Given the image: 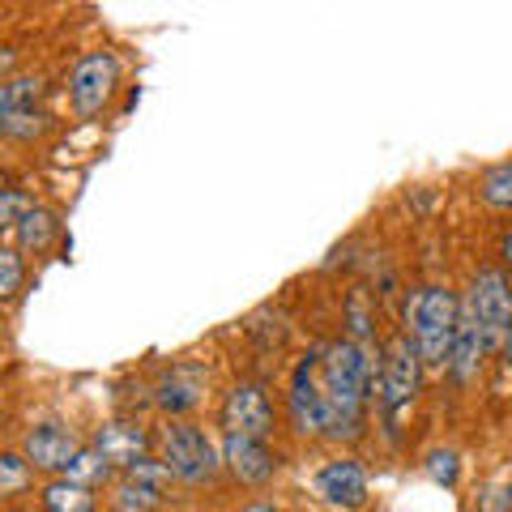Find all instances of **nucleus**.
I'll use <instances>...</instances> for the list:
<instances>
[{"mask_svg": "<svg viewBox=\"0 0 512 512\" xmlns=\"http://www.w3.org/2000/svg\"><path fill=\"white\" fill-rule=\"evenodd\" d=\"M197 393H201V372H188V367H180L167 384H163V402L167 410H188L192 402H197Z\"/></svg>", "mask_w": 512, "mask_h": 512, "instance_id": "nucleus-17", "label": "nucleus"}, {"mask_svg": "<svg viewBox=\"0 0 512 512\" xmlns=\"http://www.w3.org/2000/svg\"><path fill=\"white\" fill-rule=\"evenodd\" d=\"M222 427L227 436H248V440H265L274 431V406H269L265 389L256 384H235L222 402Z\"/></svg>", "mask_w": 512, "mask_h": 512, "instance_id": "nucleus-7", "label": "nucleus"}, {"mask_svg": "<svg viewBox=\"0 0 512 512\" xmlns=\"http://www.w3.org/2000/svg\"><path fill=\"white\" fill-rule=\"evenodd\" d=\"M26 286V261L18 248H0V303L18 299Z\"/></svg>", "mask_w": 512, "mask_h": 512, "instance_id": "nucleus-19", "label": "nucleus"}, {"mask_svg": "<svg viewBox=\"0 0 512 512\" xmlns=\"http://www.w3.org/2000/svg\"><path fill=\"white\" fill-rule=\"evenodd\" d=\"M56 235H60L56 214H52V210H39V205H35V210H30V214L18 222V239H22V248H26V252H35V256L52 248V244H56Z\"/></svg>", "mask_w": 512, "mask_h": 512, "instance_id": "nucleus-15", "label": "nucleus"}, {"mask_svg": "<svg viewBox=\"0 0 512 512\" xmlns=\"http://www.w3.org/2000/svg\"><path fill=\"white\" fill-rule=\"evenodd\" d=\"M30 210H35V201H30L26 192H13V188L0 192V231H13Z\"/></svg>", "mask_w": 512, "mask_h": 512, "instance_id": "nucleus-22", "label": "nucleus"}, {"mask_svg": "<svg viewBox=\"0 0 512 512\" xmlns=\"http://www.w3.org/2000/svg\"><path fill=\"white\" fill-rule=\"evenodd\" d=\"M363 291H355V295H350V320H355V338H350V342H359L363 346V338H367V325H372V320H367V308H363Z\"/></svg>", "mask_w": 512, "mask_h": 512, "instance_id": "nucleus-24", "label": "nucleus"}, {"mask_svg": "<svg viewBox=\"0 0 512 512\" xmlns=\"http://www.w3.org/2000/svg\"><path fill=\"white\" fill-rule=\"evenodd\" d=\"M478 197H483L491 210H512V158L508 163H491L478 175Z\"/></svg>", "mask_w": 512, "mask_h": 512, "instance_id": "nucleus-16", "label": "nucleus"}, {"mask_svg": "<svg viewBox=\"0 0 512 512\" xmlns=\"http://www.w3.org/2000/svg\"><path fill=\"white\" fill-rule=\"evenodd\" d=\"M504 355H508V367H512V333H508V342H504Z\"/></svg>", "mask_w": 512, "mask_h": 512, "instance_id": "nucleus-27", "label": "nucleus"}, {"mask_svg": "<svg viewBox=\"0 0 512 512\" xmlns=\"http://www.w3.org/2000/svg\"><path fill=\"white\" fill-rule=\"evenodd\" d=\"M466 308L474 312L478 329H483L487 350L508 342V333H512V286H508V278L500 274V269H483V274L470 282Z\"/></svg>", "mask_w": 512, "mask_h": 512, "instance_id": "nucleus-4", "label": "nucleus"}, {"mask_svg": "<svg viewBox=\"0 0 512 512\" xmlns=\"http://www.w3.org/2000/svg\"><path fill=\"white\" fill-rule=\"evenodd\" d=\"M483 355H487V342H483V329H478L474 312L461 303V316H457V338H453V355H448V367L461 384H470L483 367Z\"/></svg>", "mask_w": 512, "mask_h": 512, "instance_id": "nucleus-13", "label": "nucleus"}, {"mask_svg": "<svg viewBox=\"0 0 512 512\" xmlns=\"http://www.w3.org/2000/svg\"><path fill=\"white\" fill-rule=\"evenodd\" d=\"M120 86V64L116 56L107 52H90L73 64V77H69V99H73V116L77 120H90L111 103V94Z\"/></svg>", "mask_w": 512, "mask_h": 512, "instance_id": "nucleus-5", "label": "nucleus"}, {"mask_svg": "<svg viewBox=\"0 0 512 512\" xmlns=\"http://www.w3.org/2000/svg\"><path fill=\"white\" fill-rule=\"evenodd\" d=\"M150 448V436L146 427L137 423H107L99 427V440H94V453H99L111 470H133Z\"/></svg>", "mask_w": 512, "mask_h": 512, "instance_id": "nucleus-12", "label": "nucleus"}, {"mask_svg": "<svg viewBox=\"0 0 512 512\" xmlns=\"http://www.w3.org/2000/svg\"><path fill=\"white\" fill-rule=\"evenodd\" d=\"M457 316H461V303L448 286H419V291L406 299L410 342L427 367H444L448 355H453Z\"/></svg>", "mask_w": 512, "mask_h": 512, "instance_id": "nucleus-2", "label": "nucleus"}, {"mask_svg": "<svg viewBox=\"0 0 512 512\" xmlns=\"http://www.w3.org/2000/svg\"><path fill=\"white\" fill-rule=\"evenodd\" d=\"M43 504L47 512H94V491L82 487V483H73V478H52V483L43 487Z\"/></svg>", "mask_w": 512, "mask_h": 512, "instance_id": "nucleus-14", "label": "nucleus"}, {"mask_svg": "<svg viewBox=\"0 0 512 512\" xmlns=\"http://www.w3.org/2000/svg\"><path fill=\"white\" fill-rule=\"evenodd\" d=\"M320 397H325V436H359L363 427V402L372 389L376 363L359 342H333L316 355Z\"/></svg>", "mask_w": 512, "mask_h": 512, "instance_id": "nucleus-1", "label": "nucleus"}, {"mask_svg": "<svg viewBox=\"0 0 512 512\" xmlns=\"http://www.w3.org/2000/svg\"><path fill=\"white\" fill-rule=\"evenodd\" d=\"M163 461H167L171 478H180V483H210L222 453L201 427L175 423L163 431Z\"/></svg>", "mask_w": 512, "mask_h": 512, "instance_id": "nucleus-3", "label": "nucleus"}, {"mask_svg": "<svg viewBox=\"0 0 512 512\" xmlns=\"http://www.w3.org/2000/svg\"><path fill=\"white\" fill-rule=\"evenodd\" d=\"M380 384H384V406H389V414H397L419 397L423 359H419V350H414L410 338L389 342V350H384V359H380Z\"/></svg>", "mask_w": 512, "mask_h": 512, "instance_id": "nucleus-6", "label": "nucleus"}, {"mask_svg": "<svg viewBox=\"0 0 512 512\" xmlns=\"http://www.w3.org/2000/svg\"><path fill=\"white\" fill-rule=\"evenodd\" d=\"M158 504H163V491L150 487V483H137V478H128V483H120V491H116L120 512H154Z\"/></svg>", "mask_w": 512, "mask_h": 512, "instance_id": "nucleus-18", "label": "nucleus"}, {"mask_svg": "<svg viewBox=\"0 0 512 512\" xmlns=\"http://www.w3.org/2000/svg\"><path fill=\"white\" fill-rule=\"evenodd\" d=\"M30 487V461L18 453H0V495H18Z\"/></svg>", "mask_w": 512, "mask_h": 512, "instance_id": "nucleus-21", "label": "nucleus"}, {"mask_svg": "<svg viewBox=\"0 0 512 512\" xmlns=\"http://www.w3.org/2000/svg\"><path fill=\"white\" fill-rule=\"evenodd\" d=\"M291 423L299 436H325V397H320V376H316V355L299 363L295 384H291Z\"/></svg>", "mask_w": 512, "mask_h": 512, "instance_id": "nucleus-9", "label": "nucleus"}, {"mask_svg": "<svg viewBox=\"0 0 512 512\" xmlns=\"http://www.w3.org/2000/svg\"><path fill=\"white\" fill-rule=\"evenodd\" d=\"M64 478H73V483H82V487H99V483L111 478V466L94 453V448H82V453L73 457V466L64 470Z\"/></svg>", "mask_w": 512, "mask_h": 512, "instance_id": "nucleus-20", "label": "nucleus"}, {"mask_svg": "<svg viewBox=\"0 0 512 512\" xmlns=\"http://www.w3.org/2000/svg\"><path fill=\"white\" fill-rule=\"evenodd\" d=\"M222 461H227V470L248 487L269 483L274 470H278V457L265 448V440H248V436H227L222 440Z\"/></svg>", "mask_w": 512, "mask_h": 512, "instance_id": "nucleus-10", "label": "nucleus"}, {"mask_svg": "<svg viewBox=\"0 0 512 512\" xmlns=\"http://www.w3.org/2000/svg\"><path fill=\"white\" fill-rule=\"evenodd\" d=\"M316 491L325 495L333 508H359L367 500V470L355 457L329 461V466L316 474Z\"/></svg>", "mask_w": 512, "mask_h": 512, "instance_id": "nucleus-11", "label": "nucleus"}, {"mask_svg": "<svg viewBox=\"0 0 512 512\" xmlns=\"http://www.w3.org/2000/svg\"><path fill=\"white\" fill-rule=\"evenodd\" d=\"M500 256H504V265H512V231L504 235V244H500Z\"/></svg>", "mask_w": 512, "mask_h": 512, "instance_id": "nucleus-26", "label": "nucleus"}, {"mask_svg": "<svg viewBox=\"0 0 512 512\" xmlns=\"http://www.w3.org/2000/svg\"><path fill=\"white\" fill-rule=\"evenodd\" d=\"M82 453V440L73 436L69 427L60 423H43L26 436V461L35 470H52V474H64L73 466V457Z\"/></svg>", "mask_w": 512, "mask_h": 512, "instance_id": "nucleus-8", "label": "nucleus"}, {"mask_svg": "<svg viewBox=\"0 0 512 512\" xmlns=\"http://www.w3.org/2000/svg\"><path fill=\"white\" fill-rule=\"evenodd\" d=\"M0 342H5V320H0Z\"/></svg>", "mask_w": 512, "mask_h": 512, "instance_id": "nucleus-28", "label": "nucleus"}, {"mask_svg": "<svg viewBox=\"0 0 512 512\" xmlns=\"http://www.w3.org/2000/svg\"><path fill=\"white\" fill-rule=\"evenodd\" d=\"M427 470H431V478H436V483L453 487V483H457V453H431Z\"/></svg>", "mask_w": 512, "mask_h": 512, "instance_id": "nucleus-23", "label": "nucleus"}, {"mask_svg": "<svg viewBox=\"0 0 512 512\" xmlns=\"http://www.w3.org/2000/svg\"><path fill=\"white\" fill-rule=\"evenodd\" d=\"M244 512H278V508H274V504H269V500H252V504H248Z\"/></svg>", "mask_w": 512, "mask_h": 512, "instance_id": "nucleus-25", "label": "nucleus"}]
</instances>
